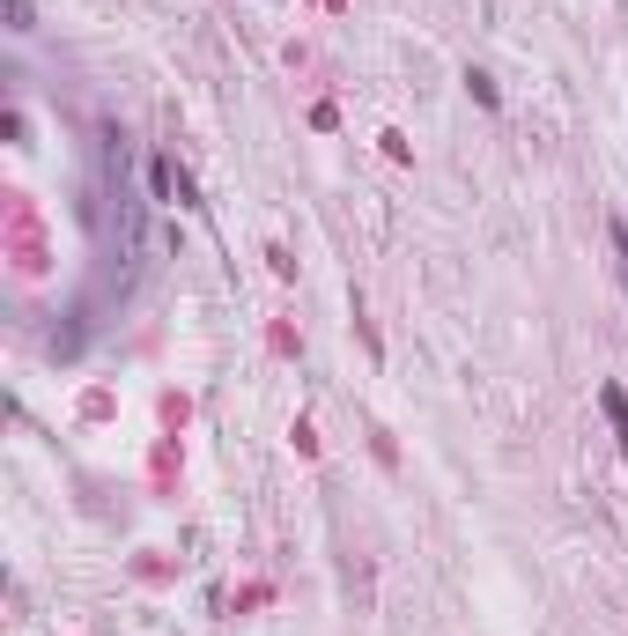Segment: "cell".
<instances>
[{"label":"cell","instance_id":"obj_4","mask_svg":"<svg viewBox=\"0 0 628 636\" xmlns=\"http://www.w3.org/2000/svg\"><path fill=\"white\" fill-rule=\"evenodd\" d=\"M614 245H621V274H628V222H614Z\"/></svg>","mask_w":628,"mask_h":636},{"label":"cell","instance_id":"obj_2","mask_svg":"<svg viewBox=\"0 0 628 636\" xmlns=\"http://www.w3.org/2000/svg\"><path fill=\"white\" fill-rule=\"evenodd\" d=\"M599 407H606V422H614V429H621V444H628V392H621V385H606V392H599Z\"/></svg>","mask_w":628,"mask_h":636},{"label":"cell","instance_id":"obj_3","mask_svg":"<svg viewBox=\"0 0 628 636\" xmlns=\"http://www.w3.org/2000/svg\"><path fill=\"white\" fill-rule=\"evenodd\" d=\"M8 30H37V15H30V0H8Z\"/></svg>","mask_w":628,"mask_h":636},{"label":"cell","instance_id":"obj_1","mask_svg":"<svg viewBox=\"0 0 628 636\" xmlns=\"http://www.w3.org/2000/svg\"><path fill=\"white\" fill-rule=\"evenodd\" d=\"M148 185H156V200H178V208H193V178H185L170 156H156V163H148Z\"/></svg>","mask_w":628,"mask_h":636}]
</instances>
